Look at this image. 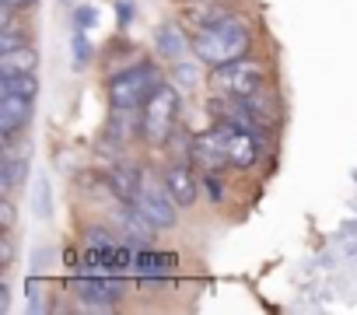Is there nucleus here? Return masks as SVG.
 Returning <instances> with one entry per match:
<instances>
[{"label": "nucleus", "mask_w": 357, "mask_h": 315, "mask_svg": "<svg viewBox=\"0 0 357 315\" xmlns=\"http://www.w3.org/2000/svg\"><path fill=\"white\" fill-rule=\"evenodd\" d=\"M172 266H175V256H161V252H151V249L133 252V270H137L140 284H168Z\"/></svg>", "instance_id": "nucleus-11"}, {"label": "nucleus", "mask_w": 357, "mask_h": 315, "mask_svg": "<svg viewBox=\"0 0 357 315\" xmlns=\"http://www.w3.org/2000/svg\"><path fill=\"white\" fill-rule=\"evenodd\" d=\"M36 0H4V8L8 11H25V8H32Z\"/></svg>", "instance_id": "nucleus-23"}, {"label": "nucleus", "mask_w": 357, "mask_h": 315, "mask_svg": "<svg viewBox=\"0 0 357 315\" xmlns=\"http://www.w3.org/2000/svg\"><path fill=\"white\" fill-rule=\"evenodd\" d=\"M25 176H29V162L8 151V154H4V165H0V186H4V197H11V193L22 186Z\"/></svg>", "instance_id": "nucleus-16"}, {"label": "nucleus", "mask_w": 357, "mask_h": 315, "mask_svg": "<svg viewBox=\"0 0 357 315\" xmlns=\"http://www.w3.org/2000/svg\"><path fill=\"white\" fill-rule=\"evenodd\" d=\"M0 221H4V231H11V224H15V203H11V197H4V203H0Z\"/></svg>", "instance_id": "nucleus-21"}, {"label": "nucleus", "mask_w": 357, "mask_h": 315, "mask_svg": "<svg viewBox=\"0 0 357 315\" xmlns=\"http://www.w3.org/2000/svg\"><path fill=\"white\" fill-rule=\"evenodd\" d=\"M154 49H158V56H165V60H178L186 53V36L178 32V25H158V32H154Z\"/></svg>", "instance_id": "nucleus-15"}, {"label": "nucleus", "mask_w": 357, "mask_h": 315, "mask_svg": "<svg viewBox=\"0 0 357 315\" xmlns=\"http://www.w3.org/2000/svg\"><path fill=\"white\" fill-rule=\"evenodd\" d=\"M32 102L36 98H25V95H15V91H4V98H0V133H4L8 147L32 123Z\"/></svg>", "instance_id": "nucleus-10"}, {"label": "nucleus", "mask_w": 357, "mask_h": 315, "mask_svg": "<svg viewBox=\"0 0 357 315\" xmlns=\"http://www.w3.org/2000/svg\"><path fill=\"white\" fill-rule=\"evenodd\" d=\"M158 84H165L158 63L137 60V63H130V67H123V70H116V74L109 77L105 95H109V105H112L116 112H130V109H140L144 98H147Z\"/></svg>", "instance_id": "nucleus-3"}, {"label": "nucleus", "mask_w": 357, "mask_h": 315, "mask_svg": "<svg viewBox=\"0 0 357 315\" xmlns=\"http://www.w3.org/2000/svg\"><path fill=\"white\" fill-rule=\"evenodd\" d=\"M74 22H77V29L88 32V29L98 22V15H95V8H77V18H74Z\"/></svg>", "instance_id": "nucleus-20"}, {"label": "nucleus", "mask_w": 357, "mask_h": 315, "mask_svg": "<svg viewBox=\"0 0 357 315\" xmlns=\"http://www.w3.org/2000/svg\"><path fill=\"white\" fill-rule=\"evenodd\" d=\"M175 123H178V91L172 84H158L137 109V137L151 147H161L175 133Z\"/></svg>", "instance_id": "nucleus-2"}, {"label": "nucleus", "mask_w": 357, "mask_h": 315, "mask_svg": "<svg viewBox=\"0 0 357 315\" xmlns=\"http://www.w3.org/2000/svg\"><path fill=\"white\" fill-rule=\"evenodd\" d=\"M249 46H252V32H249V25H245L242 18H235V15L214 18L211 25L197 29L193 39H190V49H193L204 63H211V67H221V63H228V60L245 56Z\"/></svg>", "instance_id": "nucleus-1"}, {"label": "nucleus", "mask_w": 357, "mask_h": 315, "mask_svg": "<svg viewBox=\"0 0 357 315\" xmlns=\"http://www.w3.org/2000/svg\"><path fill=\"white\" fill-rule=\"evenodd\" d=\"M36 207H39V217L50 214V183L46 179H39V186H36Z\"/></svg>", "instance_id": "nucleus-19"}, {"label": "nucleus", "mask_w": 357, "mask_h": 315, "mask_svg": "<svg viewBox=\"0 0 357 315\" xmlns=\"http://www.w3.org/2000/svg\"><path fill=\"white\" fill-rule=\"evenodd\" d=\"M165 186L178 207H193L200 197V169L193 162H175L165 169Z\"/></svg>", "instance_id": "nucleus-9"}, {"label": "nucleus", "mask_w": 357, "mask_h": 315, "mask_svg": "<svg viewBox=\"0 0 357 315\" xmlns=\"http://www.w3.org/2000/svg\"><path fill=\"white\" fill-rule=\"evenodd\" d=\"M109 190L116 193L119 203H137L140 190H144V172L137 165H112L109 172Z\"/></svg>", "instance_id": "nucleus-13"}, {"label": "nucleus", "mask_w": 357, "mask_h": 315, "mask_svg": "<svg viewBox=\"0 0 357 315\" xmlns=\"http://www.w3.org/2000/svg\"><path fill=\"white\" fill-rule=\"evenodd\" d=\"M36 67H39V53L29 43L0 53V74H32Z\"/></svg>", "instance_id": "nucleus-14"}, {"label": "nucleus", "mask_w": 357, "mask_h": 315, "mask_svg": "<svg viewBox=\"0 0 357 315\" xmlns=\"http://www.w3.org/2000/svg\"><path fill=\"white\" fill-rule=\"evenodd\" d=\"M190 162H193L204 176L221 172V169L228 165V151H225V137H221L218 123H214L211 130H204L200 137H193V144H190Z\"/></svg>", "instance_id": "nucleus-8"}, {"label": "nucleus", "mask_w": 357, "mask_h": 315, "mask_svg": "<svg viewBox=\"0 0 357 315\" xmlns=\"http://www.w3.org/2000/svg\"><path fill=\"white\" fill-rule=\"evenodd\" d=\"M263 81H266L263 67L245 60V56L228 60V63L211 70V88H214L218 98H249V95H256L263 88Z\"/></svg>", "instance_id": "nucleus-4"}, {"label": "nucleus", "mask_w": 357, "mask_h": 315, "mask_svg": "<svg viewBox=\"0 0 357 315\" xmlns=\"http://www.w3.org/2000/svg\"><path fill=\"white\" fill-rule=\"evenodd\" d=\"M175 207H178V203H175V197L168 193L165 179H161V183H144V190H140V197H137V210H140L158 231H165V228L175 224V217H178Z\"/></svg>", "instance_id": "nucleus-7"}, {"label": "nucleus", "mask_w": 357, "mask_h": 315, "mask_svg": "<svg viewBox=\"0 0 357 315\" xmlns=\"http://www.w3.org/2000/svg\"><path fill=\"white\" fill-rule=\"evenodd\" d=\"M0 91H15V95L36 98V95H39L36 70H32V74H0Z\"/></svg>", "instance_id": "nucleus-17"}, {"label": "nucleus", "mask_w": 357, "mask_h": 315, "mask_svg": "<svg viewBox=\"0 0 357 315\" xmlns=\"http://www.w3.org/2000/svg\"><path fill=\"white\" fill-rule=\"evenodd\" d=\"M88 56H91V43H88L84 29H77V32H74V67L81 70V67L88 63Z\"/></svg>", "instance_id": "nucleus-18"}, {"label": "nucleus", "mask_w": 357, "mask_h": 315, "mask_svg": "<svg viewBox=\"0 0 357 315\" xmlns=\"http://www.w3.org/2000/svg\"><path fill=\"white\" fill-rule=\"evenodd\" d=\"M119 221H123V238H126L133 249H151V238H154L158 228L137 210V203H123Z\"/></svg>", "instance_id": "nucleus-12"}, {"label": "nucleus", "mask_w": 357, "mask_h": 315, "mask_svg": "<svg viewBox=\"0 0 357 315\" xmlns=\"http://www.w3.org/2000/svg\"><path fill=\"white\" fill-rule=\"evenodd\" d=\"M11 259H15V242H11V235L4 231V259H0V263L11 266Z\"/></svg>", "instance_id": "nucleus-22"}, {"label": "nucleus", "mask_w": 357, "mask_h": 315, "mask_svg": "<svg viewBox=\"0 0 357 315\" xmlns=\"http://www.w3.org/2000/svg\"><path fill=\"white\" fill-rule=\"evenodd\" d=\"M218 130L225 137V151H228V165L238 172H249L259 165L263 158V130H252L245 123L235 119H218Z\"/></svg>", "instance_id": "nucleus-5"}, {"label": "nucleus", "mask_w": 357, "mask_h": 315, "mask_svg": "<svg viewBox=\"0 0 357 315\" xmlns=\"http://www.w3.org/2000/svg\"><path fill=\"white\" fill-rule=\"evenodd\" d=\"M70 291L81 298L84 308L109 312L123 298V280L116 277V270H109V273H88V277H74Z\"/></svg>", "instance_id": "nucleus-6"}]
</instances>
